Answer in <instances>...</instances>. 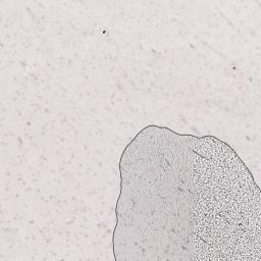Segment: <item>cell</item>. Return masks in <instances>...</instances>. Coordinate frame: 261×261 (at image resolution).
Segmentation results:
<instances>
[{"mask_svg":"<svg viewBox=\"0 0 261 261\" xmlns=\"http://www.w3.org/2000/svg\"><path fill=\"white\" fill-rule=\"evenodd\" d=\"M194 232L218 259L260 253L259 189L232 149L214 137H194Z\"/></svg>","mask_w":261,"mask_h":261,"instance_id":"cell-1","label":"cell"}]
</instances>
